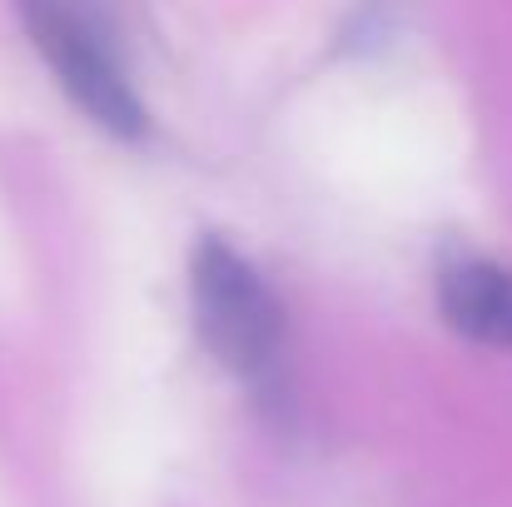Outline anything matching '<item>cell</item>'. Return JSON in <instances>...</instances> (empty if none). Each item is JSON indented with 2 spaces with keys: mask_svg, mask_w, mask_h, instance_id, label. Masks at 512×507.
I'll return each mask as SVG.
<instances>
[{
  "mask_svg": "<svg viewBox=\"0 0 512 507\" xmlns=\"http://www.w3.org/2000/svg\"><path fill=\"white\" fill-rule=\"evenodd\" d=\"M189 304L209 353L259 393H279L289 324L259 269L224 239H199L189 259Z\"/></svg>",
  "mask_w": 512,
  "mask_h": 507,
  "instance_id": "2",
  "label": "cell"
},
{
  "mask_svg": "<svg viewBox=\"0 0 512 507\" xmlns=\"http://www.w3.org/2000/svg\"><path fill=\"white\" fill-rule=\"evenodd\" d=\"M438 309L463 338L512 348V269L488 259L448 264L438 274Z\"/></svg>",
  "mask_w": 512,
  "mask_h": 507,
  "instance_id": "3",
  "label": "cell"
},
{
  "mask_svg": "<svg viewBox=\"0 0 512 507\" xmlns=\"http://www.w3.org/2000/svg\"><path fill=\"white\" fill-rule=\"evenodd\" d=\"M15 5L40 60L55 70L75 110L120 140H140L150 130V115L125 65L115 0H15Z\"/></svg>",
  "mask_w": 512,
  "mask_h": 507,
  "instance_id": "1",
  "label": "cell"
}]
</instances>
